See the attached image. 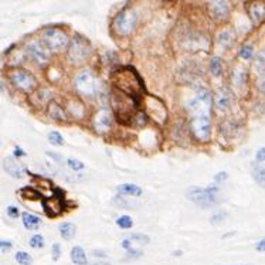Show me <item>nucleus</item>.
I'll use <instances>...</instances> for the list:
<instances>
[{
    "mask_svg": "<svg viewBox=\"0 0 265 265\" xmlns=\"http://www.w3.org/2000/svg\"><path fill=\"white\" fill-rule=\"evenodd\" d=\"M226 218H227V213L226 212H217V213H214V214L210 217V223L217 226V224L223 223Z\"/></svg>",
    "mask_w": 265,
    "mask_h": 265,
    "instance_id": "37",
    "label": "nucleus"
},
{
    "mask_svg": "<svg viewBox=\"0 0 265 265\" xmlns=\"http://www.w3.org/2000/svg\"><path fill=\"white\" fill-rule=\"evenodd\" d=\"M210 72L214 75V77H220L221 75V72H223V63H221V60L218 58V57H213L212 60H210Z\"/></svg>",
    "mask_w": 265,
    "mask_h": 265,
    "instance_id": "29",
    "label": "nucleus"
},
{
    "mask_svg": "<svg viewBox=\"0 0 265 265\" xmlns=\"http://www.w3.org/2000/svg\"><path fill=\"white\" fill-rule=\"evenodd\" d=\"M138 24V17L133 13L132 10L125 9L122 12H119L112 21V30L118 35H129L133 33V30L136 29Z\"/></svg>",
    "mask_w": 265,
    "mask_h": 265,
    "instance_id": "7",
    "label": "nucleus"
},
{
    "mask_svg": "<svg viewBox=\"0 0 265 265\" xmlns=\"http://www.w3.org/2000/svg\"><path fill=\"white\" fill-rule=\"evenodd\" d=\"M116 192L121 196H135V197L142 196V189L135 184H121L116 187Z\"/></svg>",
    "mask_w": 265,
    "mask_h": 265,
    "instance_id": "22",
    "label": "nucleus"
},
{
    "mask_svg": "<svg viewBox=\"0 0 265 265\" xmlns=\"http://www.w3.org/2000/svg\"><path fill=\"white\" fill-rule=\"evenodd\" d=\"M92 265H111L109 263H106V261H97V263H94Z\"/></svg>",
    "mask_w": 265,
    "mask_h": 265,
    "instance_id": "50",
    "label": "nucleus"
},
{
    "mask_svg": "<svg viewBox=\"0 0 265 265\" xmlns=\"http://www.w3.org/2000/svg\"><path fill=\"white\" fill-rule=\"evenodd\" d=\"M255 162L257 163H263L265 162V148H260L257 152V156H255Z\"/></svg>",
    "mask_w": 265,
    "mask_h": 265,
    "instance_id": "43",
    "label": "nucleus"
},
{
    "mask_svg": "<svg viewBox=\"0 0 265 265\" xmlns=\"http://www.w3.org/2000/svg\"><path fill=\"white\" fill-rule=\"evenodd\" d=\"M24 50L27 53V55L33 60L35 64L38 66H46L50 61V55L49 51L44 47V44L38 43V41H29L24 46Z\"/></svg>",
    "mask_w": 265,
    "mask_h": 265,
    "instance_id": "12",
    "label": "nucleus"
},
{
    "mask_svg": "<svg viewBox=\"0 0 265 265\" xmlns=\"http://www.w3.org/2000/svg\"><path fill=\"white\" fill-rule=\"evenodd\" d=\"M41 43L44 44L47 50L60 51L70 46V38L64 30L57 27H50L41 33Z\"/></svg>",
    "mask_w": 265,
    "mask_h": 265,
    "instance_id": "5",
    "label": "nucleus"
},
{
    "mask_svg": "<svg viewBox=\"0 0 265 265\" xmlns=\"http://www.w3.org/2000/svg\"><path fill=\"white\" fill-rule=\"evenodd\" d=\"M111 81L114 88L119 92L131 97L141 102V97L145 92V85L139 72L132 66H125L116 68L111 74Z\"/></svg>",
    "mask_w": 265,
    "mask_h": 265,
    "instance_id": "1",
    "label": "nucleus"
},
{
    "mask_svg": "<svg viewBox=\"0 0 265 265\" xmlns=\"http://www.w3.org/2000/svg\"><path fill=\"white\" fill-rule=\"evenodd\" d=\"M0 248H1V252H6V251H9V249L12 248V243H10V241L1 240V241H0Z\"/></svg>",
    "mask_w": 265,
    "mask_h": 265,
    "instance_id": "45",
    "label": "nucleus"
},
{
    "mask_svg": "<svg viewBox=\"0 0 265 265\" xmlns=\"http://www.w3.org/2000/svg\"><path fill=\"white\" fill-rule=\"evenodd\" d=\"M186 197L203 209H209V207H213L215 204H218L220 190L215 184L207 186V187L192 186L186 190Z\"/></svg>",
    "mask_w": 265,
    "mask_h": 265,
    "instance_id": "3",
    "label": "nucleus"
},
{
    "mask_svg": "<svg viewBox=\"0 0 265 265\" xmlns=\"http://www.w3.org/2000/svg\"><path fill=\"white\" fill-rule=\"evenodd\" d=\"M70 257H71V261L75 265H87L88 264V260H87V254L80 246H75L72 247L70 251Z\"/></svg>",
    "mask_w": 265,
    "mask_h": 265,
    "instance_id": "23",
    "label": "nucleus"
},
{
    "mask_svg": "<svg viewBox=\"0 0 265 265\" xmlns=\"http://www.w3.org/2000/svg\"><path fill=\"white\" fill-rule=\"evenodd\" d=\"M20 196L29 200H35L41 197L40 192L34 190V189H32V187H24V189H21V190H20Z\"/></svg>",
    "mask_w": 265,
    "mask_h": 265,
    "instance_id": "30",
    "label": "nucleus"
},
{
    "mask_svg": "<svg viewBox=\"0 0 265 265\" xmlns=\"http://www.w3.org/2000/svg\"><path fill=\"white\" fill-rule=\"evenodd\" d=\"M143 255V251H141V249L138 248H131L126 251V257H125V260H135V258H139V257H142Z\"/></svg>",
    "mask_w": 265,
    "mask_h": 265,
    "instance_id": "39",
    "label": "nucleus"
},
{
    "mask_svg": "<svg viewBox=\"0 0 265 265\" xmlns=\"http://www.w3.org/2000/svg\"><path fill=\"white\" fill-rule=\"evenodd\" d=\"M7 215L10 217V218H17L18 217V209H17L16 206H9L7 207Z\"/></svg>",
    "mask_w": 265,
    "mask_h": 265,
    "instance_id": "42",
    "label": "nucleus"
},
{
    "mask_svg": "<svg viewBox=\"0 0 265 265\" xmlns=\"http://www.w3.org/2000/svg\"><path fill=\"white\" fill-rule=\"evenodd\" d=\"M255 249L257 251H260V252H265V237L255 246Z\"/></svg>",
    "mask_w": 265,
    "mask_h": 265,
    "instance_id": "47",
    "label": "nucleus"
},
{
    "mask_svg": "<svg viewBox=\"0 0 265 265\" xmlns=\"http://www.w3.org/2000/svg\"><path fill=\"white\" fill-rule=\"evenodd\" d=\"M58 231L61 234V237L64 238V240H71L74 235H75V231H77V229H75V226L72 224V223H61L60 226H58Z\"/></svg>",
    "mask_w": 265,
    "mask_h": 265,
    "instance_id": "26",
    "label": "nucleus"
},
{
    "mask_svg": "<svg viewBox=\"0 0 265 265\" xmlns=\"http://www.w3.org/2000/svg\"><path fill=\"white\" fill-rule=\"evenodd\" d=\"M252 53H254V47H252L251 44H247V46H243V47H241V50L238 53V55H240V58H243V60H249V58L252 57Z\"/></svg>",
    "mask_w": 265,
    "mask_h": 265,
    "instance_id": "36",
    "label": "nucleus"
},
{
    "mask_svg": "<svg viewBox=\"0 0 265 265\" xmlns=\"http://www.w3.org/2000/svg\"><path fill=\"white\" fill-rule=\"evenodd\" d=\"M232 102V94L230 89L227 88H218L215 91L214 95V104L217 109H227Z\"/></svg>",
    "mask_w": 265,
    "mask_h": 265,
    "instance_id": "17",
    "label": "nucleus"
},
{
    "mask_svg": "<svg viewBox=\"0 0 265 265\" xmlns=\"http://www.w3.org/2000/svg\"><path fill=\"white\" fill-rule=\"evenodd\" d=\"M26 153H24V150H21L20 146H16L15 149H13V158H21V156H24Z\"/></svg>",
    "mask_w": 265,
    "mask_h": 265,
    "instance_id": "46",
    "label": "nucleus"
},
{
    "mask_svg": "<svg viewBox=\"0 0 265 265\" xmlns=\"http://www.w3.org/2000/svg\"><path fill=\"white\" fill-rule=\"evenodd\" d=\"M67 163L70 166V169H72L74 172H81V170H84V163L83 162H80L78 159L70 158V159L67 160Z\"/></svg>",
    "mask_w": 265,
    "mask_h": 265,
    "instance_id": "38",
    "label": "nucleus"
},
{
    "mask_svg": "<svg viewBox=\"0 0 265 265\" xmlns=\"http://www.w3.org/2000/svg\"><path fill=\"white\" fill-rule=\"evenodd\" d=\"M190 131H192V135L200 142L209 141L210 132H212V122L209 116H196L190 122Z\"/></svg>",
    "mask_w": 265,
    "mask_h": 265,
    "instance_id": "11",
    "label": "nucleus"
},
{
    "mask_svg": "<svg viewBox=\"0 0 265 265\" xmlns=\"http://www.w3.org/2000/svg\"><path fill=\"white\" fill-rule=\"evenodd\" d=\"M91 53H92V47H91L89 41L87 38H84L83 35L77 34L68 46L67 58L72 64H81L91 55Z\"/></svg>",
    "mask_w": 265,
    "mask_h": 265,
    "instance_id": "4",
    "label": "nucleus"
},
{
    "mask_svg": "<svg viewBox=\"0 0 265 265\" xmlns=\"http://www.w3.org/2000/svg\"><path fill=\"white\" fill-rule=\"evenodd\" d=\"M254 67L258 72H265V51H260L255 55V61H254Z\"/></svg>",
    "mask_w": 265,
    "mask_h": 265,
    "instance_id": "33",
    "label": "nucleus"
},
{
    "mask_svg": "<svg viewBox=\"0 0 265 265\" xmlns=\"http://www.w3.org/2000/svg\"><path fill=\"white\" fill-rule=\"evenodd\" d=\"M234 43V34L231 30H223L217 34V38H215V44L218 49L221 50H229Z\"/></svg>",
    "mask_w": 265,
    "mask_h": 265,
    "instance_id": "19",
    "label": "nucleus"
},
{
    "mask_svg": "<svg viewBox=\"0 0 265 265\" xmlns=\"http://www.w3.org/2000/svg\"><path fill=\"white\" fill-rule=\"evenodd\" d=\"M74 87H75V89L81 95H84V97H92L97 92L95 77L88 70H83V71H80L75 75V78H74Z\"/></svg>",
    "mask_w": 265,
    "mask_h": 265,
    "instance_id": "9",
    "label": "nucleus"
},
{
    "mask_svg": "<svg viewBox=\"0 0 265 265\" xmlns=\"http://www.w3.org/2000/svg\"><path fill=\"white\" fill-rule=\"evenodd\" d=\"M116 226L122 230H128L133 226V220L129 215H121L116 218Z\"/></svg>",
    "mask_w": 265,
    "mask_h": 265,
    "instance_id": "31",
    "label": "nucleus"
},
{
    "mask_svg": "<svg viewBox=\"0 0 265 265\" xmlns=\"http://www.w3.org/2000/svg\"><path fill=\"white\" fill-rule=\"evenodd\" d=\"M257 87H258V89H260L263 94H265V75L260 77V78L257 80Z\"/></svg>",
    "mask_w": 265,
    "mask_h": 265,
    "instance_id": "44",
    "label": "nucleus"
},
{
    "mask_svg": "<svg viewBox=\"0 0 265 265\" xmlns=\"http://www.w3.org/2000/svg\"><path fill=\"white\" fill-rule=\"evenodd\" d=\"M21 220H23V226L27 230H37L40 227V224H41V220L37 215L30 214L27 212L21 214Z\"/></svg>",
    "mask_w": 265,
    "mask_h": 265,
    "instance_id": "24",
    "label": "nucleus"
},
{
    "mask_svg": "<svg viewBox=\"0 0 265 265\" xmlns=\"http://www.w3.org/2000/svg\"><path fill=\"white\" fill-rule=\"evenodd\" d=\"M43 210L47 217H57V215L63 214V212L66 210V201H64V190H55L54 194L51 197L43 199Z\"/></svg>",
    "mask_w": 265,
    "mask_h": 265,
    "instance_id": "10",
    "label": "nucleus"
},
{
    "mask_svg": "<svg viewBox=\"0 0 265 265\" xmlns=\"http://www.w3.org/2000/svg\"><path fill=\"white\" fill-rule=\"evenodd\" d=\"M207 9L212 18L217 23H223L226 21L230 16V7L229 3L224 0H218V1H209L207 3Z\"/></svg>",
    "mask_w": 265,
    "mask_h": 265,
    "instance_id": "13",
    "label": "nucleus"
},
{
    "mask_svg": "<svg viewBox=\"0 0 265 265\" xmlns=\"http://www.w3.org/2000/svg\"><path fill=\"white\" fill-rule=\"evenodd\" d=\"M49 115L53 118V119H55V121H67V112L66 109L60 105V104H57V102H54V101H51L50 104H49Z\"/></svg>",
    "mask_w": 265,
    "mask_h": 265,
    "instance_id": "21",
    "label": "nucleus"
},
{
    "mask_svg": "<svg viewBox=\"0 0 265 265\" xmlns=\"http://www.w3.org/2000/svg\"><path fill=\"white\" fill-rule=\"evenodd\" d=\"M60 255H61V248H60V246L55 243V244H53V248H51V257H53V261H58Z\"/></svg>",
    "mask_w": 265,
    "mask_h": 265,
    "instance_id": "40",
    "label": "nucleus"
},
{
    "mask_svg": "<svg viewBox=\"0 0 265 265\" xmlns=\"http://www.w3.org/2000/svg\"><path fill=\"white\" fill-rule=\"evenodd\" d=\"M91 254H92L94 257H105V252H102V251H95V249H94Z\"/></svg>",
    "mask_w": 265,
    "mask_h": 265,
    "instance_id": "49",
    "label": "nucleus"
},
{
    "mask_svg": "<svg viewBox=\"0 0 265 265\" xmlns=\"http://www.w3.org/2000/svg\"><path fill=\"white\" fill-rule=\"evenodd\" d=\"M47 155H49V156H51V158H53L55 162H58V163L61 162V156H60V155H57V153H51V152H47Z\"/></svg>",
    "mask_w": 265,
    "mask_h": 265,
    "instance_id": "48",
    "label": "nucleus"
},
{
    "mask_svg": "<svg viewBox=\"0 0 265 265\" xmlns=\"http://www.w3.org/2000/svg\"><path fill=\"white\" fill-rule=\"evenodd\" d=\"M29 244H30L32 248H43L44 247V237L40 235V234H35L30 238Z\"/></svg>",
    "mask_w": 265,
    "mask_h": 265,
    "instance_id": "34",
    "label": "nucleus"
},
{
    "mask_svg": "<svg viewBox=\"0 0 265 265\" xmlns=\"http://www.w3.org/2000/svg\"><path fill=\"white\" fill-rule=\"evenodd\" d=\"M247 13L254 26H260L265 21V1L247 3Z\"/></svg>",
    "mask_w": 265,
    "mask_h": 265,
    "instance_id": "15",
    "label": "nucleus"
},
{
    "mask_svg": "<svg viewBox=\"0 0 265 265\" xmlns=\"http://www.w3.org/2000/svg\"><path fill=\"white\" fill-rule=\"evenodd\" d=\"M67 112H68V114H71L74 118H81V116L84 115V106L80 104V102H77V101L70 102V104H68V109H67Z\"/></svg>",
    "mask_w": 265,
    "mask_h": 265,
    "instance_id": "28",
    "label": "nucleus"
},
{
    "mask_svg": "<svg viewBox=\"0 0 265 265\" xmlns=\"http://www.w3.org/2000/svg\"><path fill=\"white\" fill-rule=\"evenodd\" d=\"M246 81H247V70H246V68H243V67H240V66L234 67V70H231V84L232 85H234L235 88L241 89V88L244 87Z\"/></svg>",
    "mask_w": 265,
    "mask_h": 265,
    "instance_id": "20",
    "label": "nucleus"
},
{
    "mask_svg": "<svg viewBox=\"0 0 265 265\" xmlns=\"http://www.w3.org/2000/svg\"><path fill=\"white\" fill-rule=\"evenodd\" d=\"M1 166H3V170H4L7 175H10L12 177H16V179H21V177H23L24 169H23V166L20 165L13 156L4 158V159L1 160Z\"/></svg>",
    "mask_w": 265,
    "mask_h": 265,
    "instance_id": "16",
    "label": "nucleus"
},
{
    "mask_svg": "<svg viewBox=\"0 0 265 265\" xmlns=\"http://www.w3.org/2000/svg\"><path fill=\"white\" fill-rule=\"evenodd\" d=\"M16 261L20 265H32L33 258L29 252L26 251H17L16 252Z\"/></svg>",
    "mask_w": 265,
    "mask_h": 265,
    "instance_id": "32",
    "label": "nucleus"
},
{
    "mask_svg": "<svg viewBox=\"0 0 265 265\" xmlns=\"http://www.w3.org/2000/svg\"><path fill=\"white\" fill-rule=\"evenodd\" d=\"M251 175H252V179L255 180V183L258 186H261L263 189H265V166L258 165V163L252 165Z\"/></svg>",
    "mask_w": 265,
    "mask_h": 265,
    "instance_id": "25",
    "label": "nucleus"
},
{
    "mask_svg": "<svg viewBox=\"0 0 265 265\" xmlns=\"http://www.w3.org/2000/svg\"><path fill=\"white\" fill-rule=\"evenodd\" d=\"M126 240H128L132 246L133 244L145 246V244H148V243H149V237H148V235H145V234H138V232L128 235V237H126Z\"/></svg>",
    "mask_w": 265,
    "mask_h": 265,
    "instance_id": "27",
    "label": "nucleus"
},
{
    "mask_svg": "<svg viewBox=\"0 0 265 265\" xmlns=\"http://www.w3.org/2000/svg\"><path fill=\"white\" fill-rule=\"evenodd\" d=\"M111 105H112V109L115 112L118 122L125 124V125H131L133 118L139 112L138 108H139L141 102L119 92L118 89L114 88V91L111 94Z\"/></svg>",
    "mask_w": 265,
    "mask_h": 265,
    "instance_id": "2",
    "label": "nucleus"
},
{
    "mask_svg": "<svg viewBox=\"0 0 265 265\" xmlns=\"http://www.w3.org/2000/svg\"><path fill=\"white\" fill-rule=\"evenodd\" d=\"M47 139L50 141L53 145H55V146H60V145H63L64 143V139H63V136L60 135L58 132H55V131H53L47 135Z\"/></svg>",
    "mask_w": 265,
    "mask_h": 265,
    "instance_id": "35",
    "label": "nucleus"
},
{
    "mask_svg": "<svg viewBox=\"0 0 265 265\" xmlns=\"http://www.w3.org/2000/svg\"><path fill=\"white\" fill-rule=\"evenodd\" d=\"M9 78L15 88L23 91V92H33L37 88V80L33 74L24 68H13L9 72Z\"/></svg>",
    "mask_w": 265,
    "mask_h": 265,
    "instance_id": "8",
    "label": "nucleus"
},
{
    "mask_svg": "<svg viewBox=\"0 0 265 265\" xmlns=\"http://www.w3.org/2000/svg\"><path fill=\"white\" fill-rule=\"evenodd\" d=\"M186 47L190 50H201V49H207L209 46V40L200 33H193L186 35Z\"/></svg>",
    "mask_w": 265,
    "mask_h": 265,
    "instance_id": "18",
    "label": "nucleus"
},
{
    "mask_svg": "<svg viewBox=\"0 0 265 265\" xmlns=\"http://www.w3.org/2000/svg\"><path fill=\"white\" fill-rule=\"evenodd\" d=\"M227 177H229L227 172H218V173L214 176V182L215 183L226 182V180H227Z\"/></svg>",
    "mask_w": 265,
    "mask_h": 265,
    "instance_id": "41",
    "label": "nucleus"
},
{
    "mask_svg": "<svg viewBox=\"0 0 265 265\" xmlns=\"http://www.w3.org/2000/svg\"><path fill=\"white\" fill-rule=\"evenodd\" d=\"M186 108L197 116H207L206 114L210 111L212 108V95L210 92L203 88V87H199L196 89V94L192 100H189L186 102Z\"/></svg>",
    "mask_w": 265,
    "mask_h": 265,
    "instance_id": "6",
    "label": "nucleus"
},
{
    "mask_svg": "<svg viewBox=\"0 0 265 265\" xmlns=\"http://www.w3.org/2000/svg\"><path fill=\"white\" fill-rule=\"evenodd\" d=\"M92 124H94V129L98 133L104 135V133L109 132L111 128H112V116L106 109L102 108L95 114Z\"/></svg>",
    "mask_w": 265,
    "mask_h": 265,
    "instance_id": "14",
    "label": "nucleus"
}]
</instances>
